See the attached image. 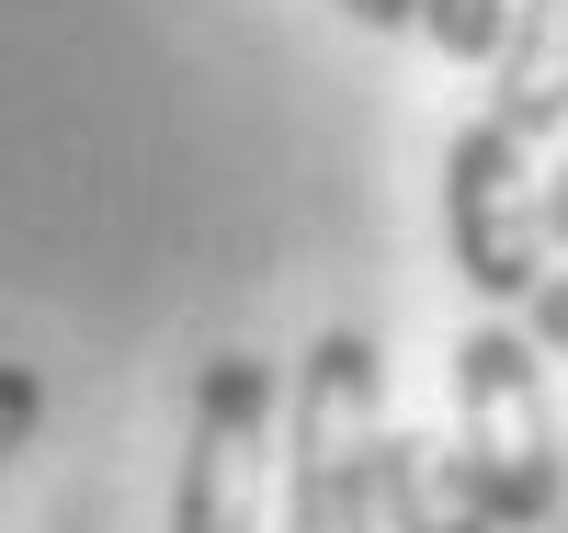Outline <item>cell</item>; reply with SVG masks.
<instances>
[{
	"label": "cell",
	"instance_id": "cell-1",
	"mask_svg": "<svg viewBox=\"0 0 568 533\" xmlns=\"http://www.w3.org/2000/svg\"><path fill=\"white\" fill-rule=\"evenodd\" d=\"M375 443H387V363L364 329H318L296 363V454H284V533H375Z\"/></svg>",
	"mask_w": 568,
	"mask_h": 533
},
{
	"label": "cell",
	"instance_id": "cell-2",
	"mask_svg": "<svg viewBox=\"0 0 568 533\" xmlns=\"http://www.w3.org/2000/svg\"><path fill=\"white\" fill-rule=\"evenodd\" d=\"M455 454L478 476V500L500 533H524L557 511V409H546V363L535 329L478 318L455 341Z\"/></svg>",
	"mask_w": 568,
	"mask_h": 533
},
{
	"label": "cell",
	"instance_id": "cell-3",
	"mask_svg": "<svg viewBox=\"0 0 568 533\" xmlns=\"http://www.w3.org/2000/svg\"><path fill=\"white\" fill-rule=\"evenodd\" d=\"M444 238H455V273L489 307H524L546 284V250H557L546 238V182H535V148L500 114H478L444 148Z\"/></svg>",
	"mask_w": 568,
	"mask_h": 533
},
{
	"label": "cell",
	"instance_id": "cell-4",
	"mask_svg": "<svg viewBox=\"0 0 568 533\" xmlns=\"http://www.w3.org/2000/svg\"><path fill=\"white\" fill-rule=\"evenodd\" d=\"M262 465H273V363L262 352H216L194 375L171 533H262Z\"/></svg>",
	"mask_w": 568,
	"mask_h": 533
},
{
	"label": "cell",
	"instance_id": "cell-5",
	"mask_svg": "<svg viewBox=\"0 0 568 533\" xmlns=\"http://www.w3.org/2000/svg\"><path fill=\"white\" fill-rule=\"evenodd\" d=\"M375 511L398 533H500L444 431H387V443H375Z\"/></svg>",
	"mask_w": 568,
	"mask_h": 533
},
{
	"label": "cell",
	"instance_id": "cell-6",
	"mask_svg": "<svg viewBox=\"0 0 568 533\" xmlns=\"http://www.w3.org/2000/svg\"><path fill=\"white\" fill-rule=\"evenodd\" d=\"M500 91H489V114L524 136H557L568 125V0H511V23H500Z\"/></svg>",
	"mask_w": 568,
	"mask_h": 533
},
{
	"label": "cell",
	"instance_id": "cell-7",
	"mask_svg": "<svg viewBox=\"0 0 568 533\" xmlns=\"http://www.w3.org/2000/svg\"><path fill=\"white\" fill-rule=\"evenodd\" d=\"M500 23H511V0H420V34L444 45V58H500Z\"/></svg>",
	"mask_w": 568,
	"mask_h": 533
},
{
	"label": "cell",
	"instance_id": "cell-8",
	"mask_svg": "<svg viewBox=\"0 0 568 533\" xmlns=\"http://www.w3.org/2000/svg\"><path fill=\"white\" fill-rule=\"evenodd\" d=\"M34 420H45V375L34 363H0V465L34 443Z\"/></svg>",
	"mask_w": 568,
	"mask_h": 533
},
{
	"label": "cell",
	"instance_id": "cell-9",
	"mask_svg": "<svg viewBox=\"0 0 568 533\" xmlns=\"http://www.w3.org/2000/svg\"><path fill=\"white\" fill-rule=\"evenodd\" d=\"M524 307H535V341H546V352H568V273H546Z\"/></svg>",
	"mask_w": 568,
	"mask_h": 533
},
{
	"label": "cell",
	"instance_id": "cell-10",
	"mask_svg": "<svg viewBox=\"0 0 568 533\" xmlns=\"http://www.w3.org/2000/svg\"><path fill=\"white\" fill-rule=\"evenodd\" d=\"M342 12H353L364 34H409V23H420V0H342Z\"/></svg>",
	"mask_w": 568,
	"mask_h": 533
},
{
	"label": "cell",
	"instance_id": "cell-11",
	"mask_svg": "<svg viewBox=\"0 0 568 533\" xmlns=\"http://www.w3.org/2000/svg\"><path fill=\"white\" fill-rule=\"evenodd\" d=\"M546 238L568 250V160H557V182H546Z\"/></svg>",
	"mask_w": 568,
	"mask_h": 533
}]
</instances>
